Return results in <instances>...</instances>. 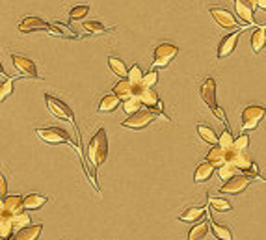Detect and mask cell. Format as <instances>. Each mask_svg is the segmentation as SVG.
<instances>
[{
	"label": "cell",
	"mask_w": 266,
	"mask_h": 240,
	"mask_svg": "<svg viewBox=\"0 0 266 240\" xmlns=\"http://www.w3.org/2000/svg\"><path fill=\"white\" fill-rule=\"evenodd\" d=\"M86 156L93 168L103 166L104 162H106V158H108V138H106V131L104 129H99L93 134L92 142L87 145Z\"/></svg>",
	"instance_id": "obj_1"
},
{
	"label": "cell",
	"mask_w": 266,
	"mask_h": 240,
	"mask_svg": "<svg viewBox=\"0 0 266 240\" xmlns=\"http://www.w3.org/2000/svg\"><path fill=\"white\" fill-rule=\"evenodd\" d=\"M199 95H201V101L208 106V110L212 112L214 115H218L221 121H224V125H226V129H229L227 127V117L226 114L221 112V108L218 106V101H216V80L212 78V76H208L205 82L201 84V88H199Z\"/></svg>",
	"instance_id": "obj_2"
},
{
	"label": "cell",
	"mask_w": 266,
	"mask_h": 240,
	"mask_svg": "<svg viewBox=\"0 0 266 240\" xmlns=\"http://www.w3.org/2000/svg\"><path fill=\"white\" fill-rule=\"evenodd\" d=\"M35 136L43 140L47 143H52V145H62V143H67V145H73L75 143L71 140L69 132L60 129V127H47V129H35Z\"/></svg>",
	"instance_id": "obj_3"
},
{
	"label": "cell",
	"mask_w": 266,
	"mask_h": 240,
	"mask_svg": "<svg viewBox=\"0 0 266 240\" xmlns=\"http://www.w3.org/2000/svg\"><path fill=\"white\" fill-rule=\"evenodd\" d=\"M266 115V106L262 104H251L242 112V134L248 131H255L260 125V121L264 119Z\"/></svg>",
	"instance_id": "obj_4"
},
{
	"label": "cell",
	"mask_w": 266,
	"mask_h": 240,
	"mask_svg": "<svg viewBox=\"0 0 266 240\" xmlns=\"http://www.w3.org/2000/svg\"><path fill=\"white\" fill-rule=\"evenodd\" d=\"M45 103H47V108H49V112H51L52 115H56V117H60V119L69 121L71 125L76 129L75 114H73L71 106H67L64 101H60V99L52 97V95H49V93L45 95ZM76 131H78V129H76Z\"/></svg>",
	"instance_id": "obj_5"
},
{
	"label": "cell",
	"mask_w": 266,
	"mask_h": 240,
	"mask_svg": "<svg viewBox=\"0 0 266 240\" xmlns=\"http://www.w3.org/2000/svg\"><path fill=\"white\" fill-rule=\"evenodd\" d=\"M156 117H158V114L153 112V110H140V112H136L134 115H128V119L123 121L121 127L132 129V131H142L145 127H149Z\"/></svg>",
	"instance_id": "obj_6"
},
{
	"label": "cell",
	"mask_w": 266,
	"mask_h": 240,
	"mask_svg": "<svg viewBox=\"0 0 266 240\" xmlns=\"http://www.w3.org/2000/svg\"><path fill=\"white\" fill-rule=\"evenodd\" d=\"M179 54V47H175L173 43H160L155 49V67H168L169 63L173 62Z\"/></svg>",
	"instance_id": "obj_7"
},
{
	"label": "cell",
	"mask_w": 266,
	"mask_h": 240,
	"mask_svg": "<svg viewBox=\"0 0 266 240\" xmlns=\"http://www.w3.org/2000/svg\"><path fill=\"white\" fill-rule=\"evenodd\" d=\"M251 183H253V177H249L246 173H238V175H235L233 179H229V181H226V183L221 184L220 192L221 194L238 195V194H242L244 190L248 188Z\"/></svg>",
	"instance_id": "obj_8"
},
{
	"label": "cell",
	"mask_w": 266,
	"mask_h": 240,
	"mask_svg": "<svg viewBox=\"0 0 266 240\" xmlns=\"http://www.w3.org/2000/svg\"><path fill=\"white\" fill-rule=\"evenodd\" d=\"M24 197L21 195H6L0 199V216L13 218L17 216L19 212H23L24 209Z\"/></svg>",
	"instance_id": "obj_9"
},
{
	"label": "cell",
	"mask_w": 266,
	"mask_h": 240,
	"mask_svg": "<svg viewBox=\"0 0 266 240\" xmlns=\"http://www.w3.org/2000/svg\"><path fill=\"white\" fill-rule=\"evenodd\" d=\"M12 62L13 67L17 69L19 74H23L26 78H39V73H37V67L35 63L26 56H21V54H12Z\"/></svg>",
	"instance_id": "obj_10"
},
{
	"label": "cell",
	"mask_w": 266,
	"mask_h": 240,
	"mask_svg": "<svg viewBox=\"0 0 266 240\" xmlns=\"http://www.w3.org/2000/svg\"><path fill=\"white\" fill-rule=\"evenodd\" d=\"M208 12H210L212 19L216 21V24H220L221 28H226V30H237L238 28V21L235 19V15H233L229 10L212 6L210 10H208Z\"/></svg>",
	"instance_id": "obj_11"
},
{
	"label": "cell",
	"mask_w": 266,
	"mask_h": 240,
	"mask_svg": "<svg viewBox=\"0 0 266 240\" xmlns=\"http://www.w3.org/2000/svg\"><path fill=\"white\" fill-rule=\"evenodd\" d=\"M112 92L116 93V95L121 99V101H127V99L134 97V95H140L142 88L136 86V84H132V82H130L128 78H121L116 84V86H114V90H112Z\"/></svg>",
	"instance_id": "obj_12"
},
{
	"label": "cell",
	"mask_w": 266,
	"mask_h": 240,
	"mask_svg": "<svg viewBox=\"0 0 266 240\" xmlns=\"http://www.w3.org/2000/svg\"><path fill=\"white\" fill-rule=\"evenodd\" d=\"M238 37H240V32H233V34H227L224 39L220 41L218 45V60H224V58L231 56L233 51L237 49V43H238Z\"/></svg>",
	"instance_id": "obj_13"
},
{
	"label": "cell",
	"mask_w": 266,
	"mask_h": 240,
	"mask_svg": "<svg viewBox=\"0 0 266 240\" xmlns=\"http://www.w3.org/2000/svg\"><path fill=\"white\" fill-rule=\"evenodd\" d=\"M51 24L45 23L43 19L39 17H24L23 23L19 24V32L23 34H30V32H35V30H49Z\"/></svg>",
	"instance_id": "obj_14"
},
{
	"label": "cell",
	"mask_w": 266,
	"mask_h": 240,
	"mask_svg": "<svg viewBox=\"0 0 266 240\" xmlns=\"http://www.w3.org/2000/svg\"><path fill=\"white\" fill-rule=\"evenodd\" d=\"M216 168L208 162V160H203L199 162L196 168V172H194V183L201 184V183H207L208 179L212 177V173H214Z\"/></svg>",
	"instance_id": "obj_15"
},
{
	"label": "cell",
	"mask_w": 266,
	"mask_h": 240,
	"mask_svg": "<svg viewBox=\"0 0 266 240\" xmlns=\"http://www.w3.org/2000/svg\"><path fill=\"white\" fill-rule=\"evenodd\" d=\"M205 160H208L214 168L226 166L227 164V151L224 147H220V145H214V147L207 153V158Z\"/></svg>",
	"instance_id": "obj_16"
},
{
	"label": "cell",
	"mask_w": 266,
	"mask_h": 240,
	"mask_svg": "<svg viewBox=\"0 0 266 240\" xmlns=\"http://www.w3.org/2000/svg\"><path fill=\"white\" fill-rule=\"evenodd\" d=\"M119 104H121V99L112 92L101 99V103H99V106H97V112H101V114H108V112H114Z\"/></svg>",
	"instance_id": "obj_17"
},
{
	"label": "cell",
	"mask_w": 266,
	"mask_h": 240,
	"mask_svg": "<svg viewBox=\"0 0 266 240\" xmlns=\"http://www.w3.org/2000/svg\"><path fill=\"white\" fill-rule=\"evenodd\" d=\"M41 231H43V225L37 223V225H30V227L19 229L17 233L13 234L12 240H37L39 238Z\"/></svg>",
	"instance_id": "obj_18"
},
{
	"label": "cell",
	"mask_w": 266,
	"mask_h": 240,
	"mask_svg": "<svg viewBox=\"0 0 266 240\" xmlns=\"http://www.w3.org/2000/svg\"><path fill=\"white\" fill-rule=\"evenodd\" d=\"M235 12L240 17L242 24H246V26L253 24V6H249L246 2H235Z\"/></svg>",
	"instance_id": "obj_19"
},
{
	"label": "cell",
	"mask_w": 266,
	"mask_h": 240,
	"mask_svg": "<svg viewBox=\"0 0 266 240\" xmlns=\"http://www.w3.org/2000/svg\"><path fill=\"white\" fill-rule=\"evenodd\" d=\"M205 207H190V209H186L183 214L179 216L181 222H186V223H197L201 222L203 216H205Z\"/></svg>",
	"instance_id": "obj_20"
},
{
	"label": "cell",
	"mask_w": 266,
	"mask_h": 240,
	"mask_svg": "<svg viewBox=\"0 0 266 240\" xmlns=\"http://www.w3.org/2000/svg\"><path fill=\"white\" fill-rule=\"evenodd\" d=\"M207 199H208V205L210 209L216 212H229L233 211V205L226 197H218V195H212V192H208L207 194Z\"/></svg>",
	"instance_id": "obj_21"
},
{
	"label": "cell",
	"mask_w": 266,
	"mask_h": 240,
	"mask_svg": "<svg viewBox=\"0 0 266 240\" xmlns=\"http://www.w3.org/2000/svg\"><path fill=\"white\" fill-rule=\"evenodd\" d=\"M47 201H49V197L43 194H28L24 195V209H28V211H37V209H41V207L45 205Z\"/></svg>",
	"instance_id": "obj_22"
},
{
	"label": "cell",
	"mask_w": 266,
	"mask_h": 240,
	"mask_svg": "<svg viewBox=\"0 0 266 240\" xmlns=\"http://www.w3.org/2000/svg\"><path fill=\"white\" fill-rule=\"evenodd\" d=\"M197 134H199V138H201L203 142L210 143L212 147L218 145V142H220V136L214 132V129H210L208 125H197Z\"/></svg>",
	"instance_id": "obj_23"
},
{
	"label": "cell",
	"mask_w": 266,
	"mask_h": 240,
	"mask_svg": "<svg viewBox=\"0 0 266 240\" xmlns=\"http://www.w3.org/2000/svg\"><path fill=\"white\" fill-rule=\"evenodd\" d=\"M208 227H210V223L207 222H197L194 227L188 231V238L186 240H205V236L208 234Z\"/></svg>",
	"instance_id": "obj_24"
},
{
	"label": "cell",
	"mask_w": 266,
	"mask_h": 240,
	"mask_svg": "<svg viewBox=\"0 0 266 240\" xmlns=\"http://www.w3.org/2000/svg\"><path fill=\"white\" fill-rule=\"evenodd\" d=\"M266 45V28L264 26H260L253 32L251 35V47H253V52L255 54H259Z\"/></svg>",
	"instance_id": "obj_25"
},
{
	"label": "cell",
	"mask_w": 266,
	"mask_h": 240,
	"mask_svg": "<svg viewBox=\"0 0 266 240\" xmlns=\"http://www.w3.org/2000/svg\"><path fill=\"white\" fill-rule=\"evenodd\" d=\"M210 229H212V233L218 240H233V233L231 229L226 227L224 223H218L216 220H210Z\"/></svg>",
	"instance_id": "obj_26"
},
{
	"label": "cell",
	"mask_w": 266,
	"mask_h": 240,
	"mask_svg": "<svg viewBox=\"0 0 266 240\" xmlns=\"http://www.w3.org/2000/svg\"><path fill=\"white\" fill-rule=\"evenodd\" d=\"M108 65H110L112 73H116L117 76H121V78H127V76H128L127 65H125V62H123L121 58L110 56V58H108Z\"/></svg>",
	"instance_id": "obj_27"
},
{
	"label": "cell",
	"mask_w": 266,
	"mask_h": 240,
	"mask_svg": "<svg viewBox=\"0 0 266 240\" xmlns=\"http://www.w3.org/2000/svg\"><path fill=\"white\" fill-rule=\"evenodd\" d=\"M13 222L12 218L0 216V238L2 240H12L13 238Z\"/></svg>",
	"instance_id": "obj_28"
},
{
	"label": "cell",
	"mask_w": 266,
	"mask_h": 240,
	"mask_svg": "<svg viewBox=\"0 0 266 240\" xmlns=\"http://www.w3.org/2000/svg\"><path fill=\"white\" fill-rule=\"evenodd\" d=\"M142 104H144L142 97H140V95H134V97L127 99V101H123V110H125L128 115H134L136 112H140V110H142Z\"/></svg>",
	"instance_id": "obj_29"
},
{
	"label": "cell",
	"mask_w": 266,
	"mask_h": 240,
	"mask_svg": "<svg viewBox=\"0 0 266 240\" xmlns=\"http://www.w3.org/2000/svg\"><path fill=\"white\" fill-rule=\"evenodd\" d=\"M82 28L86 30L87 34H104V32H108V28L103 23H99V21H84Z\"/></svg>",
	"instance_id": "obj_30"
},
{
	"label": "cell",
	"mask_w": 266,
	"mask_h": 240,
	"mask_svg": "<svg viewBox=\"0 0 266 240\" xmlns=\"http://www.w3.org/2000/svg\"><path fill=\"white\" fill-rule=\"evenodd\" d=\"M87 12H90V6L87 4H78V6H73L69 12V19L71 21H82L86 17Z\"/></svg>",
	"instance_id": "obj_31"
},
{
	"label": "cell",
	"mask_w": 266,
	"mask_h": 240,
	"mask_svg": "<svg viewBox=\"0 0 266 240\" xmlns=\"http://www.w3.org/2000/svg\"><path fill=\"white\" fill-rule=\"evenodd\" d=\"M144 76H145V74H144V71H142V67H140L138 63L128 69V76H127V78L130 80L132 84H136V86L142 88V80H144Z\"/></svg>",
	"instance_id": "obj_32"
},
{
	"label": "cell",
	"mask_w": 266,
	"mask_h": 240,
	"mask_svg": "<svg viewBox=\"0 0 266 240\" xmlns=\"http://www.w3.org/2000/svg\"><path fill=\"white\" fill-rule=\"evenodd\" d=\"M235 175H238V170L233 166V164H229V162H227L226 166L218 168V177H220L221 181H229V179H233Z\"/></svg>",
	"instance_id": "obj_33"
},
{
	"label": "cell",
	"mask_w": 266,
	"mask_h": 240,
	"mask_svg": "<svg viewBox=\"0 0 266 240\" xmlns=\"http://www.w3.org/2000/svg\"><path fill=\"white\" fill-rule=\"evenodd\" d=\"M218 145L224 147L226 151L233 149V145H235V138H233V134H231L229 129H224V132L220 134V142H218Z\"/></svg>",
	"instance_id": "obj_34"
},
{
	"label": "cell",
	"mask_w": 266,
	"mask_h": 240,
	"mask_svg": "<svg viewBox=\"0 0 266 240\" xmlns=\"http://www.w3.org/2000/svg\"><path fill=\"white\" fill-rule=\"evenodd\" d=\"M12 222H13V225H15V227L24 229V227H30V225H32V218H30L28 214L23 211V212H19L17 216H13Z\"/></svg>",
	"instance_id": "obj_35"
},
{
	"label": "cell",
	"mask_w": 266,
	"mask_h": 240,
	"mask_svg": "<svg viewBox=\"0 0 266 240\" xmlns=\"http://www.w3.org/2000/svg\"><path fill=\"white\" fill-rule=\"evenodd\" d=\"M156 82H158V73L155 69H151L149 73H145L144 80H142V88H153L156 86Z\"/></svg>",
	"instance_id": "obj_36"
},
{
	"label": "cell",
	"mask_w": 266,
	"mask_h": 240,
	"mask_svg": "<svg viewBox=\"0 0 266 240\" xmlns=\"http://www.w3.org/2000/svg\"><path fill=\"white\" fill-rule=\"evenodd\" d=\"M13 82H15V78H8L2 82V90H0V99L2 101H6V97H10L13 93Z\"/></svg>",
	"instance_id": "obj_37"
},
{
	"label": "cell",
	"mask_w": 266,
	"mask_h": 240,
	"mask_svg": "<svg viewBox=\"0 0 266 240\" xmlns=\"http://www.w3.org/2000/svg\"><path fill=\"white\" fill-rule=\"evenodd\" d=\"M249 145V136L248 134H240L238 138H235V145L233 147L238 149V151H246Z\"/></svg>",
	"instance_id": "obj_38"
},
{
	"label": "cell",
	"mask_w": 266,
	"mask_h": 240,
	"mask_svg": "<svg viewBox=\"0 0 266 240\" xmlns=\"http://www.w3.org/2000/svg\"><path fill=\"white\" fill-rule=\"evenodd\" d=\"M6 188H8V183H6V177L0 175V199L6 197Z\"/></svg>",
	"instance_id": "obj_39"
},
{
	"label": "cell",
	"mask_w": 266,
	"mask_h": 240,
	"mask_svg": "<svg viewBox=\"0 0 266 240\" xmlns=\"http://www.w3.org/2000/svg\"><path fill=\"white\" fill-rule=\"evenodd\" d=\"M257 8H259V10H264V12H266V0H257Z\"/></svg>",
	"instance_id": "obj_40"
},
{
	"label": "cell",
	"mask_w": 266,
	"mask_h": 240,
	"mask_svg": "<svg viewBox=\"0 0 266 240\" xmlns=\"http://www.w3.org/2000/svg\"><path fill=\"white\" fill-rule=\"evenodd\" d=\"M235 2H246L249 6H257V0H235Z\"/></svg>",
	"instance_id": "obj_41"
}]
</instances>
